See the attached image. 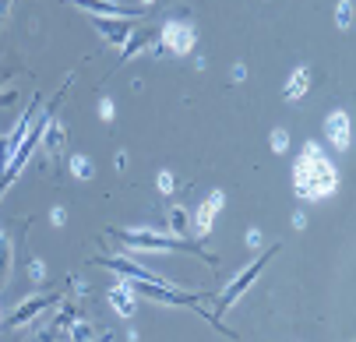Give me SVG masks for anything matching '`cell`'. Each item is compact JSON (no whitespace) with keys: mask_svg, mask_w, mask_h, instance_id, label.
Listing matches in <instances>:
<instances>
[{"mask_svg":"<svg viewBox=\"0 0 356 342\" xmlns=\"http://www.w3.org/2000/svg\"><path fill=\"white\" fill-rule=\"evenodd\" d=\"M156 187H159V194H173V187H177L173 173H170V170H159V177H156Z\"/></svg>","mask_w":356,"mask_h":342,"instance_id":"e0dca14e","label":"cell"},{"mask_svg":"<svg viewBox=\"0 0 356 342\" xmlns=\"http://www.w3.org/2000/svg\"><path fill=\"white\" fill-rule=\"evenodd\" d=\"M49 222H54L57 229H60V226H67V209H60V205H57L54 212H49Z\"/></svg>","mask_w":356,"mask_h":342,"instance_id":"ffe728a7","label":"cell"},{"mask_svg":"<svg viewBox=\"0 0 356 342\" xmlns=\"http://www.w3.org/2000/svg\"><path fill=\"white\" fill-rule=\"evenodd\" d=\"M293 190L300 202H325L339 190V166L318 141H307L293 159Z\"/></svg>","mask_w":356,"mask_h":342,"instance_id":"6da1fadb","label":"cell"},{"mask_svg":"<svg viewBox=\"0 0 356 342\" xmlns=\"http://www.w3.org/2000/svg\"><path fill=\"white\" fill-rule=\"evenodd\" d=\"M335 25H339L342 32H349V28H353V0H339V11H335Z\"/></svg>","mask_w":356,"mask_h":342,"instance_id":"9a60e30c","label":"cell"},{"mask_svg":"<svg viewBox=\"0 0 356 342\" xmlns=\"http://www.w3.org/2000/svg\"><path fill=\"white\" fill-rule=\"evenodd\" d=\"M247 247H250V251L261 247V229H247Z\"/></svg>","mask_w":356,"mask_h":342,"instance_id":"44dd1931","label":"cell"},{"mask_svg":"<svg viewBox=\"0 0 356 342\" xmlns=\"http://www.w3.org/2000/svg\"><path fill=\"white\" fill-rule=\"evenodd\" d=\"M293 226H296V229H307V215H303V212H293Z\"/></svg>","mask_w":356,"mask_h":342,"instance_id":"7402d4cb","label":"cell"},{"mask_svg":"<svg viewBox=\"0 0 356 342\" xmlns=\"http://www.w3.org/2000/svg\"><path fill=\"white\" fill-rule=\"evenodd\" d=\"M71 173H74L78 180H92V177H95V163H92L88 156H71Z\"/></svg>","mask_w":356,"mask_h":342,"instance_id":"4fadbf2b","label":"cell"},{"mask_svg":"<svg viewBox=\"0 0 356 342\" xmlns=\"http://www.w3.org/2000/svg\"><path fill=\"white\" fill-rule=\"evenodd\" d=\"M113 236L117 240H124L127 247H134V251H170V254H180V251H191V254H197V258H205V261H212V254L201 247L197 240H191V236H173L170 229H113Z\"/></svg>","mask_w":356,"mask_h":342,"instance_id":"7a4b0ae2","label":"cell"},{"mask_svg":"<svg viewBox=\"0 0 356 342\" xmlns=\"http://www.w3.org/2000/svg\"><path fill=\"white\" fill-rule=\"evenodd\" d=\"M29 279H32V282H42V279H46V265H42L39 258L29 261Z\"/></svg>","mask_w":356,"mask_h":342,"instance_id":"ac0fdd59","label":"cell"},{"mask_svg":"<svg viewBox=\"0 0 356 342\" xmlns=\"http://www.w3.org/2000/svg\"><path fill=\"white\" fill-rule=\"evenodd\" d=\"M226 209V190H212L205 202H201V209L194 212V236H209L212 233V222L216 215Z\"/></svg>","mask_w":356,"mask_h":342,"instance_id":"52a82bcc","label":"cell"},{"mask_svg":"<svg viewBox=\"0 0 356 342\" xmlns=\"http://www.w3.org/2000/svg\"><path fill=\"white\" fill-rule=\"evenodd\" d=\"M8 275H11V240L0 236V286L8 282Z\"/></svg>","mask_w":356,"mask_h":342,"instance_id":"5bb4252c","label":"cell"},{"mask_svg":"<svg viewBox=\"0 0 356 342\" xmlns=\"http://www.w3.org/2000/svg\"><path fill=\"white\" fill-rule=\"evenodd\" d=\"M166 229H170L173 236H184V233H191V215H187L180 205H173V209H170V219H166Z\"/></svg>","mask_w":356,"mask_h":342,"instance_id":"7c38bea8","label":"cell"},{"mask_svg":"<svg viewBox=\"0 0 356 342\" xmlns=\"http://www.w3.org/2000/svg\"><path fill=\"white\" fill-rule=\"evenodd\" d=\"M268 141H272V152H275V156H282V152L289 149V131H286V127H275Z\"/></svg>","mask_w":356,"mask_h":342,"instance_id":"2e32d148","label":"cell"},{"mask_svg":"<svg viewBox=\"0 0 356 342\" xmlns=\"http://www.w3.org/2000/svg\"><path fill=\"white\" fill-rule=\"evenodd\" d=\"M106 304H110L120 318H134L138 300H134V289H131V282H127V279H120V282H113V286L106 289Z\"/></svg>","mask_w":356,"mask_h":342,"instance_id":"30bf717a","label":"cell"},{"mask_svg":"<svg viewBox=\"0 0 356 342\" xmlns=\"http://www.w3.org/2000/svg\"><path fill=\"white\" fill-rule=\"evenodd\" d=\"M243 78H247V67L236 64V67H233V81H243Z\"/></svg>","mask_w":356,"mask_h":342,"instance_id":"603a6c76","label":"cell"},{"mask_svg":"<svg viewBox=\"0 0 356 342\" xmlns=\"http://www.w3.org/2000/svg\"><path fill=\"white\" fill-rule=\"evenodd\" d=\"M113 113H117V106H113V99H99V117H103L106 124L113 120Z\"/></svg>","mask_w":356,"mask_h":342,"instance_id":"d6986e66","label":"cell"},{"mask_svg":"<svg viewBox=\"0 0 356 342\" xmlns=\"http://www.w3.org/2000/svg\"><path fill=\"white\" fill-rule=\"evenodd\" d=\"M325 138L332 141V149H339V152H346L353 145V120H349L346 110H332L325 117Z\"/></svg>","mask_w":356,"mask_h":342,"instance_id":"8992f818","label":"cell"},{"mask_svg":"<svg viewBox=\"0 0 356 342\" xmlns=\"http://www.w3.org/2000/svg\"><path fill=\"white\" fill-rule=\"evenodd\" d=\"M268 258H272V251L258 254V258L250 261V268H243V272H240V275H236V279H233V282H229L226 289H222V297H219V311H229V307H233V304H236V300L243 297V293L250 289V282L258 279V272H261V268L268 265Z\"/></svg>","mask_w":356,"mask_h":342,"instance_id":"277c9868","label":"cell"},{"mask_svg":"<svg viewBox=\"0 0 356 342\" xmlns=\"http://www.w3.org/2000/svg\"><path fill=\"white\" fill-rule=\"evenodd\" d=\"M57 293H32V297H25L18 307H15V314H11V328H22V325H29V321H35L42 311H49V307H57Z\"/></svg>","mask_w":356,"mask_h":342,"instance_id":"5b68a950","label":"cell"},{"mask_svg":"<svg viewBox=\"0 0 356 342\" xmlns=\"http://www.w3.org/2000/svg\"><path fill=\"white\" fill-rule=\"evenodd\" d=\"M74 8H85L88 15L95 18H141L145 11H131L124 4H117V0H71Z\"/></svg>","mask_w":356,"mask_h":342,"instance_id":"9c48e42d","label":"cell"},{"mask_svg":"<svg viewBox=\"0 0 356 342\" xmlns=\"http://www.w3.org/2000/svg\"><path fill=\"white\" fill-rule=\"evenodd\" d=\"M8 11H11V0H0V22L8 18Z\"/></svg>","mask_w":356,"mask_h":342,"instance_id":"cb8c5ba5","label":"cell"},{"mask_svg":"<svg viewBox=\"0 0 356 342\" xmlns=\"http://www.w3.org/2000/svg\"><path fill=\"white\" fill-rule=\"evenodd\" d=\"M311 92V67H293V74H289V81H286V103H300L303 99V95H307Z\"/></svg>","mask_w":356,"mask_h":342,"instance_id":"8fae6325","label":"cell"},{"mask_svg":"<svg viewBox=\"0 0 356 342\" xmlns=\"http://www.w3.org/2000/svg\"><path fill=\"white\" fill-rule=\"evenodd\" d=\"M194 46H197V28L191 22H180V18L163 22V28H159V50H170L177 57H187Z\"/></svg>","mask_w":356,"mask_h":342,"instance_id":"3957f363","label":"cell"},{"mask_svg":"<svg viewBox=\"0 0 356 342\" xmlns=\"http://www.w3.org/2000/svg\"><path fill=\"white\" fill-rule=\"evenodd\" d=\"M138 4H141V11H145V8H152V4H156V0H138Z\"/></svg>","mask_w":356,"mask_h":342,"instance_id":"d4e9b609","label":"cell"},{"mask_svg":"<svg viewBox=\"0 0 356 342\" xmlns=\"http://www.w3.org/2000/svg\"><path fill=\"white\" fill-rule=\"evenodd\" d=\"M92 25L103 32V39L113 42L117 50H124L127 39L134 35V18H95V15H92Z\"/></svg>","mask_w":356,"mask_h":342,"instance_id":"ba28073f","label":"cell"}]
</instances>
